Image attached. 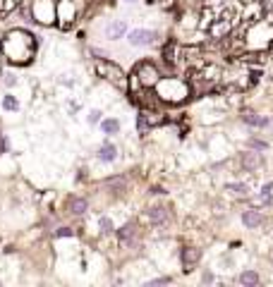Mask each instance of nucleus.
Returning <instances> with one entry per match:
<instances>
[{
    "instance_id": "a211bd4d",
    "label": "nucleus",
    "mask_w": 273,
    "mask_h": 287,
    "mask_svg": "<svg viewBox=\"0 0 273 287\" xmlns=\"http://www.w3.org/2000/svg\"><path fill=\"white\" fill-rule=\"evenodd\" d=\"M252 203H256L259 208H273V179L269 182H264L261 187H259V192H256L254 197H252Z\"/></svg>"
},
{
    "instance_id": "cd10ccee",
    "label": "nucleus",
    "mask_w": 273,
    "mask_h": 287,
    "mask_svg": "<svg viewBox=\"0 0 273 287\" xmlns=\"http://www.w3.org/2000/svg\"><path fill=\"white\" fill-rule=\"evenodd\" d=\"M173 283V275H156L151 280H144L146 287H156V285H170Z\"/></svg>"
},
{
    "instance_id": "20e7f679",
    "label": "nucleus",
    "mask_w": 273,
    "mask_h": 287,
    "mask_svg": "<svg viewBox=\"0 0 273 287\" xmlns=\"http://www.w3.org/2000/svg\"><path fill=\"white\" fill-rule=\"evenodd\" d=\"M163 74H165L163 67H161L156 60H151V57L139 60V62L134 65V72L129 74L127 93H137V91H142V89H153Z\"/></svg>"
},
{
    "instance_id": "f03ea898",
    "label": "nucleus",
    "mask_w": 273,
    "mask_h": 287,
    "mask_svg": "<svg viewBox=\"0 0 273 287\" xmlns=\"http://www.w3.org/2000/svg\"><path fill=\"white\" fill-rule=\"evenodd\" d=\"M153 93L165 108L184 106L189 98H194L187 77H180V74H163L158 79V84L153 86Z\"/></svg>"
},
{
    "instance_id": "412c9836",
    "label": "nucleus",
    "mask_w": 273,
    "mask_h": 287,
    "mask_svg": "<svg viewBox=\"0 0 273 287\" xmlns=\"http://www.w3.org/2000/svg\"><path fill=\"white\" fill-rule=\"evenodd\" d=\"M235 283L240 287H256L261 283V275L256 268H242L240 273L235 275Z\"/></svg>"
},
{
    "instance_id": "5701e85b",
    "label": "nucleus",
    "mask_w": 273,
    "mask_h": 287,
    "mask_svg": "<svg viewBox=\"0 0 273 287\" xmlns=\"http://www.w3.org/2000/svg\"><path fill=\"white\" fill-rule=\"evenodd\" d=\"M98 129H101L106 137H115V134H120L122 122H120L118 117H103V120H101V125H98Z\"/></svg>"
},
{
    "instance_id": "f3484780",
    "label": "nucleus",
    "mask_w": 273,
    "mask_h": 287,
    "mask_svg": "<svg viewBox=\"0 0 273 287\" xmlns=\"http://www.w3.org/2000/svg\"><path fill=\"white\" fill-rule=\"evenodd\" d=\"M118 158H120V148L110 142V137L101 144L98 148H96V161H98V163H106V165H110V163H115Z\"/></svg>"
},
{
    "instance_id": "a878e982",
    "label": "nucleus",
    "mask_w": 273,
    "mask_h": 287,
    "mask_svg": "<svg viewBox=\"0 0 273 287\" xmlns=\"http://www.w3.org/2000/svg\"><path fill=\"white\" fill-rule=\"evenodd\" d=\"M0 82H2V86H7V89H15V86L19 84V77L15 74V72H2V79H0Z\"/></svg>"
},
{
    "instance_id": "dca6fc26",
    "label": "nucleus",
    "mask_w": 273,
    "mask_h": 287,
    "mask_svg": "<svg viewBox=\"0 0 273 287\" xmlns=\"http://www.w3.org/2000/svg\"><path fill=\"white\" fill-rule=\"evenodd\" d=\"M91 203L87 197H79V194H70L67 201H65V211L72 215V218H84V215L89 213Z\"/></svg>"
},
{
    "instance_id": "1a4fd4ad",
    "label": "nucleus",
    "mask_w": 273,
    "mask_h": 287,
    "mask_svg": "<svg viewBox=\"0 0 273 287\" xmlns=\"http://www.w3.org/2000/svg\"><path fill=\"white\" fill-rule=\"evenodd\" d=\"M264 165H266V156L259 151H252V148H244L237 156V168L247 175H259L264 170Z\"/></svg>"
},
{
    "instance_id": "f257e3e1",
    "label": "nucleus",
    "mask_w": 273,
    "mask_h": 287,
    "mask_svg": "<svg viewBox=\"0 0 273 287\" xmlns=\"http://www.w3.org/2000/svg\"><path fill=\"white\" fill-rule=\"evenodd\" d=\"M38 36L27 29H12L2 38V53L12 65H29L36 55Z\"/></svg>"
},
{
    "instance_id": "2f4dec72",
    "label": "nucleus",
    "mask_w": 273,
    "mask_h": 287,
    "mask_svg": "<svg viewBox=\"0 0 273 287\" xmlns=\"http://www.w3.org/2000/svg\"><path fill=\"white\" fill-rule=\"evenodd\" d=\"M10 151V142H7V137L0 132V153H7Z\"/></svg>"
},
{
    "instance_id": "f8f14e48",
    "label": "nucleus",
    "mask_w": 273,
    "mask_h": 287,
    "mask_svg": "<svg viewBox=\"0 0 273 287\" xmlns=\"http://www.w3.org/2000/svg\"><path fill=\"white\" fill-rule=\"evenodd\" d=\"M31 17L38 24L51 27L58 22V10H55V0H34L31 2Z\"/></svg>"
},
{
    "instance_id": "9b49d317",
    "label": "nucleus",
    "mask_w": 273,
    "mask_h": 287,
    "mask_svg": "<svg viewBox=\"0 0 273 287\" xmlns=\"http://www.w3.org/2000/svg\"><path fill=\"white\" fill-rule=\"evenodd\" d=\"M240 223H242L244 230L256 232V230H261V228L266 225V213H264V208H259L256 203H249L247 208L240 211Z\"/></svg>"
},
{
    "instance_id": "c85d7f7f",
    "label": "nucleus",
    "mask_w": 273,
    "mask_h": 287,
    "mask_svg": "<svg viewBox=\"0 0 273 287\" xmlns=\"http://www.w3.org/2000/svg\"><path fill=\"white\" fill-rule=\"evenodd\" d=\"M53 237L55 239H62V237H74V228L70 225H58L53 230Z\"/></svg>"
},
{
    "instance_id": "ddd939ff",
    "label": "nucleus",
    "mask_w": 273,
    "mask_h": 287,
    "mask_svg": "<svg viewBox=\"0 0 273 287\" xmlns=\"http://www.w3.org/2000/svg\"><path fill=\"white\" fill-rule=\"evenodd\" d=\"M240 122L252 132H266L271 127V115H264L259 110L244 108V110H240Z\"/></svg>"
},
{
    "instance_id": "39448f33",
    "label": "nucleus",
    "mask_w": 273,
    "mask_h": 287,
    "mask_svg": "<svg viewBox=\"0 0 273 287\" xmlns=\"http://www.w3.org/2000/svg\"><path fill=\"white\" fill-rule=\"evenodd\" d=\"M93 70H96V74H98L101 79H106V82H108V84H113L115 89H120V91H127L129 89L127 72L122 70L118 62H113L110 57H106V60H93Z\"/></svg>"
},
{
    "instance_id": "9d476101",
    "label": "nucleus",
    "mask_w": 273,
    "mask_h": 287,
    "mask_svg": "<svg viewBox=\"0 0 273 287\" xmlns=\"http://www.w3.org/2000/svg\"><path fill=\"white\" fill-rule=\"evenodd\" d=\"M201 258H204V251L199 247H194V244H182L180 249H178V261H180L184 275H189V273H194V270L199 268Z\"/></svg>"
},
{
    "instance_id": "4be33fe9",
    "label": "nucleus",
    "mask_w": 273,
    "mask_h": 287,
    "mask_svg": "<svg viewBox=\"0 0 273 287\" xmlns=\"http://www.w3.org/2000/svg\"><path fill=\"white\" fill-rule=\"evenodd\" d=\"M244 148H252V151H259V153H269V151H271V142L264 139V137L256 132V134H249V137H247Z\"/></svg>"
},
{
    "instance_id": "7ed1b4c3",
    "label": "nucleus",
    "mask_w": 273,
    "mask_h": 287,
    "mask_svg": "<svg viewBox=\"0 0 273 287\" xmlns=\"http://www.w3.org/2000/svg\"><path fill=\"white\" fill-rule=\"evenodd\" d=\"M240 31H242V38H244V51L269 53V48L273 46V22L269 17L259 19V22L240 29Z\"/></svg>"
},
{
    "instance_id": "aec40b11",
    "label": "nucleus",
    "mask_w": 273,
    "mask_h": 287,
    "mask_svg": "<svg viewBox=\"0 0 273 287\" xmlns=\"http://www.w3.org/2000/svg\"><path fill=\"white\" fill-rule=\"evenodd\" d=\"M101 187L108 192V194H115V197H120V194H125L127 192V177L125 175H110L101 182Z\"/></svg>"
},
{
    "instance_id": "0eeeda50",
    "label": "nucleus",
    "mask_w": 273,
    "mask_h": 287,
    "mask_svg": "<svg viewBox=\"0 0 273 287\" xmlns=\"http://www.w3.org/2000/svg\"><path fill=\"white\" fill-rule=\"evenodd\" d=\"M144 220L151 230L163 232V230H168V228L175 223V213H173V208H170L168 203H161V201H158V203H151L144 211Z\"/></svg>"
},
{
    "instance_id": "393cba45",
    "label": "nucleus",
    "mask_w": 273,
    "mask_h": 287,
    "mask_svg": "<svg viewBox=\"0 0 273 287\" xmlns=\"http://www.w3.org/2000/svg\"><path fill=\"white\" fill-rule=\"evenodd\" d=\"M19 101H17V96H12V93H5L2 96V110H7V113H17L19 110Z\"/></svg>"
},
{
    "instance_id": "7c9ffc66",
    "label": "nucleus",
    "mask_w": 273,
    "mask_h": 287,
    "mask_svg": "<svg viewBox=\"0 0 273 287\" xmlns=\"http://www.w3.org/2000/svg\"><path fill=\"white\" fill-rule=\"evenodd\" d=\"M149 194H151V197H165L168 192H165V187H163V184H153V187L149 189Z\"/></svg>"
},
{
    "instance_id": "2eb2a0df",
    "label": "nucleus",
    "mask_w": 273,
    "mask_h": 287,
    "mask_svg": "<svg viewBox=\"0 0 273 287\" xmlns=\"http://www.w3.org/2000/svg\"><path fill=\"white\" fill-rule=\"evenodd\" d=\"M55 10H58V22L62 29H70L74 19H77V5L74 0H55Z\"/></svg>"
},
{
    "instance_id": "473e14b6",
    "label": "nucleus",
    "mask_w": 273,
    "mask_h": 287,
    "mask_svg": "<svg viewBox=\"0 0 273 287\" xmlns=\"http://www.w3.org/2000/svg\"><path fill=\"white\" fill-rule=\"evenodd\" d=\"M120 2H122V5H137L139 0H120Z\"/></svg>"
},
{
    "instance_id": "6e6552de",
    "label": "nucleus",
    "mask_w": 273,
    "mask_h": 287,
    "mask_svg": "<svg viewBox=\"0 0 273 287\" xmlns=\"http://www.w3.org/2000/svg\"><path fill=\"white\" fill-rule=\"evenodd\" d=\"M161 38H163V34L158 29H149V27H134L125 36L129 48H151V46L161 43Z\"/></svg>"
},
{
    "instance_id": "6ab92c4d",
    "label": "nucleus",
    "mask_w": 273,
    "mask_h": 287,
    "mask_svg": "<svg viewBox=\"0 0 273 287\" xmlns=\"http://www.w3.org/2000/svg\"><path fill=\"white\" fill-rule=\"evenodd\" d=\"M129 31L127 22L125 19H110L108 24L103 27V36L108 38V41H120V38H125Z\"/></svg>"
},
{
    "instance_id": "72a5a7b5",
    "label": "nucleus",
    "mask_w": 273,
    "mask_h": 287,
    "mask_svg": "<svg viewBox=\"0 0 273 287\" xmlns=\"http://www.w3.org/2000/svg\"><path fill=\"white\" fill-rule=\"evenodd\" d=\"M146 2H149V5H161L163 0H146Z\"/></svg>"
},
{
    "instance_id": "c756f323",
    "label": "nucleus",
    "mask_w": 273,
    "mask_h": 287,
    "mask_svg": "<svg viewBox=\"0 0 273 287\" xmlns=\"http://www.w3.org/2000/svg\"><path fill=\"white\" fill-rule=\"evenodd\" d=\"M199 280L204 283V285H211V283H216V275H213V270H211V268H204V270H201Z\"/></svg>"
},
{
    "instance_id": "c9c22d12",
    "label": "nucleus",
    "mask_w": 273,
    "mask_h": 287,
    "mask_svg": "<svg viewBox=\"0 0 273 287\" xmlns=\"http://www.w3.org/2000/svg\"><path fill=\"white\" fill-rule=\"evenodd\" d=\"M271 270H273V254H271Z\"/></svg>"
},
{
    "instance_id": "e433bc0d",
    "label": "nucleus",
    "mask_w": 273,
    "mask_h": 287,
    "mask_svg": "<svg viewBox=\"0 0 273 287\" xmlns=\"http://www.w3.org/2000/svg\"><path fill=\"white\" fill-rule=\"evenodd\" d=\"M271 232H273V225H271Z\"/></svg>"
},
{
    "instance_id": "4468645a",
    "label": "nucleus",
    "mask_w": 273,
    "mask_h": 287,
    "mask_svg": "<svg viewBox=\"0 0 273 287\" xmlns=\"http://www.w3.org/2000/svg\"><path fill=\"white\" fill-rule=\"evenodd\" d=\"M223 189H225V192H228L233 199H237V201H249V199L254 197L252 184H249V182H244V179H233V182H225V184H223Z\"/></svg>"
},
{
    "instance_id": "b1692460",
    "label": "nucleus",
    "mask_w": 273,
    "mask_h": 287,
    "mask_svg": "<svg viewBox=\"0 0 273 287\" xmlns=\"http://www.w3.org/2000/svg\"><path fill=\"white\" fill-rule=\"evenodd\" d=\"M98 230H101V234H113L118 228H115V223H113L110 215H101L98 218Z\"/></svg>"
},
{
    "instance_id": "423d86ee",
    "label": "nucleus",
    "mask_w": 273,
    "mask_h": 287,
    "mask_svg": "<svg viewBox=\"0 0 273 287\" xmlns=\"http://www.w3.org/2000/svg\"><path fill=\"white\" fill-rule=\"evenodd\" d=\"M115 237H118L120 249H139L142 242H144V225H142V220L132 218L127 223H122L115 230Z\"/></svg>"
},
{
    "instance_id": "bb28decb",
    "label": "nucleus",
    "mask_w": 273,
    "mask_h": 287,
    "mask_svg": "<svg viewBox=\"0 0 273 287\" xmlns=\"http://www.w3.org/2000/svg\"><path fill=\"white\" fill-rule=\"evenodd\" d=\"M101 120H103V110H98V108H91L89 113H87V122H89L91 127L101 125Z\"/></svg>"
},
{
    "instance_id": "f704fd0d",
    "label": "nucleus",
    "mask_w": 273,
    "mask_h": 287,
    "mask_svg": "<svg viewBox=\"0 0 273 287\" xmlns=\"http://www.w3.org/2000/svg\"><path fill=\"white\" fill-rule=\"evenodd\" d=\"M269 132H271V134H273V117H271V127H269Z\"/></svg>"
}]
</instances>
